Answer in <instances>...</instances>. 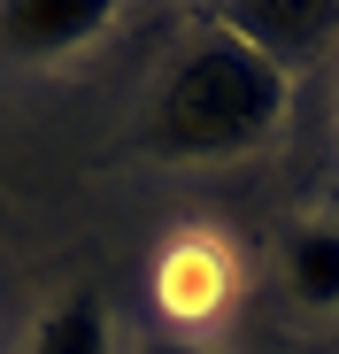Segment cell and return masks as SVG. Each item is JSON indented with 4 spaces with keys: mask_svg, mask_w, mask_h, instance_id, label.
Wrapping results in <instances>:
<instances>
[{
    "mask_svg": "<svg viewBox=\"0 0 339 354\" xmlns=\"http://www.w3.org/2000/svg\"><path fill=\"white\" fill-rule=\"evenodd\" d=\"M286 285L309 308H339V223H301L286 247Z\"/></svg>",
    "mask_w": 339,
    "mask_h": 354,
    "instance_id": "obj_5",
    "label": "cell"
},
{
    "mask_svg": "<svg viewBox=\"0 0 339 354\" xmlns=\"http://www.w3.org/2000/svg\"><path fill=\"white\" fill-rule=\"evenodd\" d=\"M286 124V70L232 31H201L154 85L147 147L162 162H232Z\"/></svg>",
    "mask_w": 339,
    "mask_h": 354,
    "instance_id": "obj_1",
    "label": "cell"
},
{
    "mask_svg": "<svg viewBox=\"0 0 339 354\" xmlns=\"http://www.w3.org/2000/svg\"><path fill=\"white\" fill-rule=\"evenodd\" d=\"M154 301L170 308V316H185V324H201V316H216L223 301H232V254H223L216 239H170L162 247V262H154Z\"/></svg>",
    "mask_w": 339,
    "mask_h": 354,
    "instance_id": "obj_4",
    "label": "cell"
},
{
    "mask_svg": "<svg viewBox=\"0 0 339 354\" xmlns=\"http://www.w3.org/2000/svg\"><path fill=\"white\" fill-rule=\"evenodd\" d=\"M24 354H108V308L93 292H70V301H54L31 331Z\"/></svg>",
    "mask_w": 339,
    "mask_h": 354,
    "instance_id": "obj_6",
    "label": "cell"
},
{
    "mask_svg": "<svg viewBox=\"0 0 339 354\" xmlns=\"http://www.w3.org/2000/svg\"><path fill=\"white\" fill-rule=\"evenodd\" d=\"M216 31H232L255 54H270L277 70H293L339 31V0H223Z\"/></svg>",
    "mask_w": 339,
    "mask_h": 354,
    "instance_id": "obj_2",
    "label": "cell"
},
{
    "mask_svg": "<svg viewBox=\"0 0 339 354\" xmlns=\"http://www.w3.org/2000/svg\"><path fill=\"white\" fill-rule=\"evenodd\" d=\"M108 24H116V0H8L0 8V46L31 54V62H54V54L93 46Z\"/></svg>",
    "mask_w": 339,
    "mask_h": 354,
    "instance_id": "obj_3",
    "label": "cell"
},
{
    "mask_svg": "<svg viewBox=\"0 0 339 354\" xmlns=\"http://www.w3.org/2000/svg\"><path fill=\"white\" fill-rule=\"evenodd\" d=\"M147 354H216V346H193V339H154Z\"/></svg>",
    "mask_w": 339,
    "mask_h": 354,
    "instance_id": "obj_7",
    "label": "cell"
}]
</instances>
